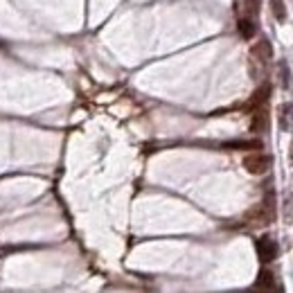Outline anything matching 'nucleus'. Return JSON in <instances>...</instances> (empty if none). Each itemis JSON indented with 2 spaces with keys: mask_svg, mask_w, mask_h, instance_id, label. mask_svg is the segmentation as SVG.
I'll use <instances>...</instances> for the list:
<instances>
[{
  "mask_svg": "<svg viewBox=\"0 0 293 293\" xmlns=\"http://www.w3.org/2000/svg\"><path fill=\"white\" fill-rule=\"evenodd\" d=\"M244 169L248 171V174L253 176H261L264 171L268 169V165H271V158H268L266 154H260V151H255V154H248L244 156Z\"/></svg>",
  "mask_w": 293,
  "mask_h": 293,
  "instance_id": "obj_1",
  "label": "nucleus"
},
{
  "mask_svg": "<svg viewBox=\"0 0 293 293\" xmlns=\"http://www.w3.org/2000/svg\"><path fill=\"white\" fill-rule=\"evenodd\" d=\"M257 255H260V261L261 264H271L273 260L277 257V246L271 237H261L257 241Z\"/></svg>",
  "mask_w": 293,
  "mask_h": 293,
  "instance_id": "obj_2",
  "label": "nucleus"
},
{
  "mask_svg": "<svg viewBox=\"0 0 293 293\" xmlns=\"http://www.w3.org/2000/svg\"><path fill=\"white\" fill-rule=\"evenodd\" d=\"M268 95H271V86H268V84L260 86V88L253 93L251 101H248V108H260V106H264V101L268 99Z\"/></svg>",
  "mask_w": 293,
  "mask_h": 293,
  "instance_id": "obj_3",
  "label": "nucleus"
},
{
  "mask_svg": "<svg viewBox=\"0 0 293 293\" xmlns=\"http://www.w3.org/2000/svg\"><path fill=\"white\" fill-rule=\"evenodd\" d=\"M257 289H260V291L271 293L273 289H275V275H273L271 271H261L260 277H257Z\"/></svg>",
  "mask_w": 293,
  "mask_h": 293,
  "instance_id": "obj_4",
  "label": "nucleus"
},
{
  "mask_svg": "<svg viewBox=\"0 0 293 293\" xmlns=\"http://www.w3.org/2000/svg\"><path fill=\"white\" fill-rule=\"evenodd\" d=\"M271 54H273V50H271V43L268 41H260L255 48H253V57L260 59V61H268Z\"/></svg>",
  "mask_w": 293,
  "mask_h": 293,
  "instance_id": "obj_5",
  "label": "nucleus"
},
{
  "mask_svg": "<svg viewBox=\"0 0 293 293\" xmlns=\"http://www.w3.org/2000/svg\"><path fill=\"white\" fill-rule=\"evenodd\" d=\"M224 147H228V149H260L261 142L260 140H237V142H226Z\"/></svg>",
  "mask_w": 293,
  "mask_h": 293,
  "instance_id": "obj_6",
  "label": "nucleus"
},
{
  "mask_svg": "<svg viewBox=\"0 0 293 293\" xmlns=\"http://www.w3.org/2000/svg\"><path fill=\"white\" fill-rule=\"evenodd\" d=\"M271 11L280 23L287 21V7H284V0H271Z\"/></svg>",
  "mask_w": 293,
  "mask_h": 293,
  "instance_id": "obj_7",
  "label": "nucleus"
},
{
  "mask_svg": "<svg viewBox=\"0 0 293 293\" xmlns=\"http://www.w3.org/2000/svg\"><path fill=\"white\" fill-rule=\"evenodd\" d=\"M280 124H282V129H289L293 124V106L291 104L280 108Z\"/></svg>",
  "mask_w": 293,
  "mask_h": 293,
  "instance_id": "obj_8",
  "label": "nucleus"
},
{
  "mask_svg": "<svg viewBox=\"0 0 293 293\" xmlns=\"http://www.w3.org/2000/svg\"><path fill=\"white\" fill-rule=\"evenodd\" d=\"M239 34L244 38H253V36H255V25H253L251 18H241V21H239Z\"/></svg>",
  "mask_w": 293,
  "mask_h": 293,
  "instance_id": "obj_9",
  "label": "nucleus"
},
{
  "mask_svg": "<svg viewBox=\"0 0 293 293\" xmlns=\"http://www.w3.org/2000/svg\"><path fill=\"white\" fill-rule=\"evenodd\" d=\"M251 129L253 131H264V129H266V115H264V111L255 113V117H253V122H251Z\"/></svg>",
  "mask_w": 293,
  "mask_h": 293,
  "instance_id": "obj_10",
  "label": "nucleus"
},
{
  "mask_svg": "<svg viewBox=\"0 0 293 293\" xmlns=\"http://www.w3.org/2000/svg\"><path fill=\"white\" fill-rule=\"evenodd\" d=\"M257 293H266V291H257Z\"/></svg>",
  "mask_w": 293,
  "mask_h": 293,
  "instance_id": "obj_11",
  "label": "nucleus"
}]
</instances>
